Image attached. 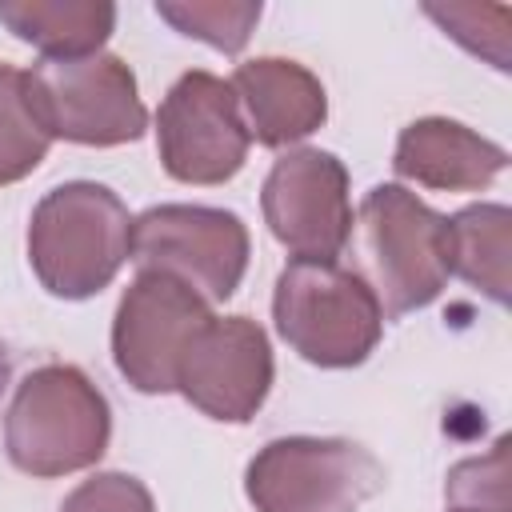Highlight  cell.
Listing matches in <instances>:
<instances>
[{"instance_id":"cell-15","label":"cell","mask_w":512,"mask_h":512,"mask_svg":"<svg viewBox=\"0 0 512 512\" xmlns=\"http://www.w3.org/2000/svg\"><path fill=\"white\" fill-rule=\"evenodd\" d=\"M508 240L512 212L504 204H472L448 220V272L480 288L492 304H508Z\"/></svg>"},{"instance_id":"cell-8","label":"cell","mask_w":512,"mask_h":512,"mask_svg":"<svg viewBox=\"0 0 512 512\" xmlns=\"http://www.w3.org/2000/svg\"><path fill=\"white\" fill-rule=\"evenodd\" d=\"M160 164L180 184H224L244 168L248 128L232 84L212 72H184L156 112Z\"/></svg>"},{"instance_id":"cell-16","label":"cell","mask_w":512,"mask_h":512,"mask_svg":"<svg viewBox=\"0 0 512 512\" xmlns=\"http://www.w3.org/2000/svg\"><path fill=\"white\" fill-rule=\"evenodd\" d=\"M48 144V132L36 124L28 108L24 72L0 64V184L24 180L48 156Z\"/></svg>"},{"instance_id":"cell-9","label":"cell","mask_w":512,"mask_h":512,"mask_svg":"<svg viewBox=\"0 0 512 512\" xmlns=\"http://www.w3.org/2000/svg\"><path fill=\"white\" fill-rule=\"evenodd\" d=\"M208 320V304L192 288L164 272H140L120 296L112 324V352L120 376L136 392H176L180 360Z\"/></svg>"},{"instance_id":"cell-5","label":"cell","mask_w":512,"mask_h":512,"mask_svg":"<svg viewBox=\"0 0 512 512\" xmlns=\"http://www.w3.org/2000/svg\"><path fill=\"white\" fill-rule=\"evenodd\" d=\"M24 96L48 140L112 148L136 140L148 128L132 68L108 52L80 60H40L32 72H24Z\"/></svg>"},{"instance_id":"cell-18","label":"cell","mask_w":512,"mask_h":512,"mask_svg":"<svg viewBox=\"0 0 512 512\" xmlns=\"http://www.w3.org/2000/svg\"><path fill=\"white\" fill-rule=\"evenodd\" d=\"M508 448H512V440L500 436L488 456L460 460L448 472L444 496H448V504L456 512H512V496H508Z\"/></svg>"},{"instance_id":"cell-6","label":"cell","mask_w":512,"mask_h":512,"mask_svg":"<svg viewBox=\"0 0 512 512\" xmlns=\"http://www.w3.org/2000/svg\"><path fill=\"white\" fill-rule=\"evenodd\" d=\"M384 480V464L352 440L288 436L252 456L244 488L256 512H360Z\"/></svg>"},{"instance_id":"cell-2","label":"cell","mask_w":512,"mask_h":512,"mask_svg":"<svg viewBox=\"0 0 512 512\" xmlns=\"http://www.w3.org/2000/svg\"><path fill=\"white\" fill-rule=\"evenodd\" d=\"M108 432V400L72 364L28 372L4 416L8 460L28 476H64L96 464L108 448Z\"/></svg>"},{"instance_id":"cell-19","label":"cell","mask_w":512,"mask_h":512,"mask_svg":"<svg viewBox=\"0 0 512 512\" xmlns=\"http://www.w3.org/2000/svg\"><path fill=\"white\" fill-rule=\"evenodd\" d=\"M424 12L468 52L492 60V68H508V4H424Z\"/></svg>"},{"instance_id":"cell-14","label":"cell","mask_w":512,"mask_h":512,"mask_svg":"<svg viewBox=\"0 0 512 512\" xmlns=\"http://www.w3.org/2000/svg\"><path fill=\"white\" fill-rule=\"evenodd\" d=\"M0 24L44 60H80L100 52L116 8L108 0H0Z\"/></svg>"},{"instance_id":"cell-11","label":"cell","mask_w":512,"mask_h":512,"mask_svg":"<svg viewBox=\"0 0 512 512\" xmlns=\"http://www.w3.org/2000/svg\"><path fill=\"white\" fill-rule=\"evenodd\" d=\"M176 388L212 420H252L272 388V348L264 328L248 316H212L192 336L176 372Z\"/></svg>"},{"instance_id":"cell-12","label":"cell","mask_w":512,"mask_h":512,"mask_svg":"<svg viewBox=\"0 0 512 512\" xmlns=\"http://www.w3.org/2000/svg\"><path fill=\"white\" fill-rule=\"evenodd\" d=\"M232 92L248 116L244 120L248 140L256 136L264 148H284L292 140H304L328 116L320 80L296 60H280V56L248 60L236 68Z\"/></svg>"},{"instance_id":"cell-7","label":"cell","mask_w":512,"mask_h":512,"mask_svg":"<svg viewBox=\"0 0 512 512\" xmlns=\"http://www.w3.org/2000/svg\"><path fill=\"white\" fill-rule=\"evenodd\" d=\"M128 260L140 272H164L204 304L228 300L248 268V228L224 208L160 204L132 220Z\"/></svg>"},{"instance_id":"cell-13","label":"cell","mask_w":512,"mask_h":512,"mask_svg":"<svg viewBox=\"0 0 512 512\" xmlns=\"http://www.w3.org/2000/svg\"><path fill=\"white\" fill-rule=\"evenodd\" d=\"M508 164V152L472 128L456 120H416L400 132L396 140V160L392 168L404 180H416L424 188H444V192H476L492 184Z\"/></svg>"},{"instance_id":"cell-17","label":"cell","mask_w":512,"mask_h":512,"mask_svg":"<svg viewBox=\"0 0 512 512\" xmlns=\"http://www.w3.org/2000/svg\"><path fill=\"white\" fill-rule=\"evenodd\" d=\"M156 12L176 32L196 36V40L220 48V52H240L248 44L256 20H260V4H252V0H224V4L220 0H212V4H204V0L168 4L164 0V4H156Z\"/></svg>"},{"instance_id":"cell-22","label":"cell","mask_w":512,"mask_h":512,"mask_svg":"<svg viewBox=\"0 0 512 512\" xmlns=\"http://www.w3.org/2000/svg\"><path fill=\"white\" fill-rule=\"evenodd\" d=\"M452 512H456V508H452Z\"/></svg>"},{"instance_id":"cell-4","label":"cell","mask_w":512,"mask_h":512,"mask_svg":"<svg viewBox=\"0 0 512 512\" xmlns=\"http://www.w3.org/2000/svg\"><path fill=\"white\" fill-rule=\"evenodd\" d=\"M360 244L380 316L400 320L432 304L448 284V220L400 184H376L360 200Z\"/></svg>"},{"instance_id":"cell-21","label":"cell","mask_w":512,"mask_h":512,"mask_svg":"<svg viewBox=\"0 0 512 512\" xmlns=\"http://www.w3.org/2000/svg\"><path fill=\"white\" fill-rule=\"evenodd\" d=\"M8 372H12V364H8V348H4V340H0V396H4V388H8Z\"/></svg>"},{"instance_id":"cell-10","label":"cell","mask_w":512,"mask_h":512,"mask_svg":"<svg viewBox=\"0 0 512 512\" xmlns=\"http://www.w3.org/2000/svg\"><path fill=\"white\" fill-rule=\"evenodd\" d=\"M260 208L296 260H336L352 236L348 168L332 152L296 148L272 164Z\"/></svg>"},{"instance_id":"cell-1","label":"cell","mask_w":512,"mask_h":512,"mask_svg":"<svg viewBox=\"0 0 512 512\" xmlns=\"http://www.w3.org/2000/svg\"><path fill=\"white\" fill-rule=\"evenodd\" d=\"M132 248V216L116 192L92 180L52 188L28 224L36 280L60 300H88L112 284Z\"/></svg>"},{"instance_id":"cell-20","label":"cell","mask_w":512,"mask_h":512,"mask_svg":"<svg viewBox=\"0 0 512 512\" xmlns=\"http://www.w3.org/2000/svg\"><path fill=\"white\" fill-rule=\"evenodd\" d=\"M60 512H156V504H152V492L136 476L100 472V476L76 484L64 496Z\"/></svg>"},{"instance_id":"cell-3","label":"cell","mask_w":512,"mask_h":512,"mask_svg":"<svg viewBox=\"0 0 512 512\" xmlns=\"http://www.w3.org/2000/svg\"><path fill=\"white\" fill-rule=\"evenodd\" d=\"M272 316L288 348L320 368L364 364L384 324L364 276L336 260H292L276 280Z\"/></svg>"}]
</instances>
